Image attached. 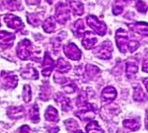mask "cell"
Here are the masks:
<instances>
[{
	"label": "cell",
	"mask_w": 148,
	"mask_h": 133,
	"mask_svg": "<svg viewBox=\"0 0 148 133\" xmlns=\"http://www.w3.org/2000/svg\"><path fill=\"white\" fill-rule=\"evenodd\" d=\"M86 22H87V25L90 26L97 34H99V36H104V35L106 34V30H107L106 25H105L103 22L99 21L96 16H94V15H89V16H87Z\"/></svg>",
	"instance_id": "obj_1"
},
{
	"label": "cell",
	"mask_w": 148,
	"mask_h": 133,
	"mask_svg": "<svg viewBox=\"0 0 148 133\" xmlns=\"http://www.w3.org/2000/svg\"><path fill=\"white\" fill-rule=\"evenodd\" d=\"M16 53L18 57L22 60H26L30 58L32 52H31V42L29 40L25 38L21 40L16 48Z\"/></svg>",
	"instance_id": "obj_2"
},
{
	"label": "cell",
	"mask_w": 148,
	"mask_h": 133,
	"mask_svg": "<svg viewBox=\"0 0 148 133\" xmlns=\"http://www.w3.org/2000/svg\"><path fill=\"white\" fill-rule=\"evenodd\" d=\"M112 53V42L109 40H106L103 43H101L95 51L96 56L103 60L111 59Z\"/></svg>",
	"instance_id": "obj_3"
},
{
	"label": "cell",
	"mask_w": 148,
	"mask_h": 133,
	"mask_svg": "<svg viewBox=\"0 0 148 133\" xmlns=\"http://www.w3.org/2000/svg\"><path fill=\"white\" fill-rule=\"evenodd\" d=\"M115 41L118 49L121 53H126L127 51V46L130 40H128L127 33L124 29H118L115 34Z\"/></svg>",
	"instance_id": "obj_4"
},
{
	"label": "cell",
	"mask_w": 148,
	"mask_h": 133,
	"mask_svg": "<svg viewBox=\"0 0 148 133\" xmlns=\"http://www.w3.org/2000/svg\"><path fill=\"white\" fill-rule=\"evenodd\" d=\"M69 18L71 16H69V8L64 3L57 4L56 9V20L61 25H65L69 20Z\"/></svg>",
	"instance_id": "obj_5"
},
{
	"label": "cell",
	"mask_w": 148,
	"mask_h": 133,
	"mask_svg": "<svg viewBox=\"0 0 148 133\" xmlns=\"http://www.w3.org/2000/svg\"><path fill=\"white\" fill-rule=\"evenodd\" d=\"M64 53L68 58H69V59H71V60H74V61L80 60L82 57L81 50L78 48L76 44L72 43V42L64 46Z\"/></svg>",
	"instance_id": "obj_6"
},
{
	"label": "cell",
	"mask_w": 148,
	"mask_h": 133,
	"mask_svg": "<svg viewBox=\"0 0 148 133\" xmlns=\"http://www.w3.org/2000/svg\"><path fill=\"white\" fill-rule=\"evenodd\" d=\"M1 77H2V84L6 89L14 88L17 85L18 79L17 76L14 75V74L7 73L5 71H3L1 74Z\"/></svg>",
	"instance_id": "obj_7"
},
{
	"label": "cell",
	"mask_w": 148,
	"mask_h": 133,
	"mask_svg": "<svg viewBox=\"0 0 148 133\" xmlns=\"http://www.w3.org/2000/svg\"><path fill=\"white\" fill-rule=\"evenodd\" d=\"M5 22L7 23V25L10 28H12L14 30L21 31L24 28V23H23L22 20L18 16H14V15H6L5 16Z\"/></svg>",
	"instance_id": "obj_8"
},
{
	"label": "cell",
	"mask_w": 148,
	"mask_h": 133,
	"mask_svg": "<svg viewBox=\"0 0 148 133\" xmlns=\"http://www.w3.org/2000/svg\"><path fill=\"white\" fill-rule=\"evenodd\" d=\"M15 40V34L7 32V31H0V46L2 48H9L13 45Z\"/></svg>",
	"instance_id": "obj_9"
},
{
	"label": "cell",
	"mask_w": 148,
	"mask_h": 133,
	"mask_svg": "<svg viewBox=\"0 0 148 133\" xmlns=\"http://www.w3.org/2000/svg\"><path fill=\"white\" fill-rule=\"evenodd\" d=\"M97 42H98V38H96L93 32H91V31H85L84 33V38L82 40V44H83L85 49L90 50L94 48Z\"/></svg>",
	"instance_id": "obj_10"
},
{
	"label": "cell",
	"mask_w": 148,
	"mask_h": 133,
	"mask_svg": "<svg viewBox=\"0 0 148 133\" xmlns=\"http://www.w3.org/2000/svg\"><path fill=\"white\" fill-rule=\"evenodd\" d=\"M42 68H43L42 69V74H43V76L49 77L54 68V61L51 57L49 53H45L44 54V60H43V64H42Z\"/></svg>",
	"instance_id": "obj_11"
},
{
	"label": "cell",
	"mask_w": 148,
	"mask_h": 133,
	"mask_svg": "<svg viewBox=\"0 0 148 133\" xmlns=\"http://www.w3.org/2000/svg\"><path fill=\"white\" fill-rule=\"evenodd\" d=\"M54 99L61 106V109L63 110L64 112H69L71 110V101L69 97H65L63 94L61 93H58L54 96Z\"/></svg>",
	"instance_id": "obj_12"
},
{
	"label": "cell",
	"mask_w": 148,
	"mask_h": 133,
	"mask_svg": "<svg viewBox=\"0 0 148 133\" xmlns=\"http://www.w3.org/2000/svg\"><path fill=\"white\" fill-rule=\"evenodd\" d=\"M116 90L112 86H107L103 89V91L101 92V99L102 101L105 103H111L112 101H114L116 97Z\"/></svg>",
	"instance_id": "obj_13"
},
{
	"label": "cell",
	"mask_w": 148,
	"mask_h": 133,
	"mask_svg": "<svg viewBox=\"0 0 148 133\" xmlns=\"http://www.w3.org/2000/svg\"><path fill=\"white\" fill-rule=\"evenodd\" d=\"M68 2L74 15L80 16L84 13V5L81 1H79V0H68Z\"/></svg>",
	"instance_id": "obj_14"
},
{
	"label": "cell",
	"mask_w": 148,
	"mask_h": 133,
	"mask_svg": "<svg viewBox=\"0 0 148 133\" xmlns=\"http://www.w3.org/2000/svg\"><path fill=\"white\" fill-rule=\"evenodd\" d=\"M45 119L49 121V122H54L56 123L59 121V115H58V112L56 108H53V106H48V108L46 109L45 113H44Z\"/></svg>",
	"instance_id": "obj_15"
},
{
	"label": "cell",
	"mask_w": 148,
	"mask_h": 133,
	"mask_svg": "<svg viewBox=\"0 0 148 133\" xmlns=\"http://www.w3.org/2000/svg\"><path fill=\"white\" fill-rule=\"evenodd\" d=\"M24 108L21 106H12L8 109V115L11 119H20L24 115Z\"/></svg>",
	"instance_id": "obj_16"
},
{
	"label": "cell",
	"mask_w": 148,
	"mask_h": 133,
	"mask_svg": "<svg viewBox=\"0 0 148 133\" xmlns=\"http://www.w3.org/2000/svg\"><path fill=\"white\" fill-rule=\"evenodd\" d=\"M130 26L138 34L148 37V23H136L133 25Z\"/></svg>",
	"instance_id": "obj_17"
},
{
	"label": "cell",
	"mask_w": 148,
	"mask_h": 133,
	"mask_svg": "<svg viewBox=\"0 0 148 133\" xmlns=\"http://www.w3.org/2000/svg\"><path fill=\"white\" fill-rule=\"evenodd\" d=\"M56 69L58 72L60 73H67L69 72V70L71 69V66L69 62L65 61L62 57L58 58V60L56 62Z\"/></svg>",
	"instance_id": "obj_18"
},
{
	"label": "cell",
	"mask_w": 148,
	"mask_h": 133,
	"mask_svg": "<svg viewBox=\"0 0 148 133\" xmlns=\"http://www.w3.org/2000/svg\"><path fill=\"white\" fill-rule=\"evenodd\" d=\"M21 75L25 79H31V80H37L38 79V72L36 69L34 68H27L22 70Z\"/></svg>",
	"instance_id": "obj_19"
},
{
	"label": "cell",
	"mask_w": 148,
	"mask_h": 133,
	"mask_svg": "<svg viewBox=\"0 0 148 133\" xmlns=\"http://www.w3.org/2000/svg\"><path fill=\"white\" fill-rule=\"evenodd\" d=\"M72 32L77 38H80L84 33V25L83 20H77L72 25Z\"/></svg>",
	"instance_id": "obj_20"
},
{
	"label": "cell",
	"mask_w": 148,
	"mask_h": 133,
	"mask_svg": "<svg viewBox=\"0 0 148 133\" xmlns=\"http://www.w3.org/2000/svg\"><path fill=\"white\" fill-rule=\"evenodd\" d=\"M138 64L135 61H127L126 63V75L130 78L138 72Z\"/></svg>",
	"instance_id": "obj_21"
},
{
	"label": "cell",
	"mask_w": 148,
	"mask_h": 133,
	"mask_svg": "<svg viewBox=\"0 0 148 133\" xmlns=\"http://www.w3.org/2000/svg\"><path fill=\"white\" fill-rule=\"evenodd\" d=\"M123 126L131 131H136L141 127V124L137 119H127L123 122Z\"/></svg>",
	"instance_id": "obj_22"
},
{
	"label": "cell",
	"mask_w": 148,
	"mask_h": 133,
	"mask_svg": "<svg viewBox=\"0 0 148 133\" xmlns=\"http://www.w3.org/2000/svg\"><path fill=\"white\" fill-rule=\"evenodd\" d=\"M133 99L136 101H139V102H142V101H145L147 99L146 94L145 93V91H143V89L140 85H136L134 87Z\"/></svg>",
	"instance_id": "obj_23"
},
{
	"label": "cell",
	"mask_w": 148,
	"mask_h": 133,
	"mask_svg": "<svg viewBox=\"0 0 148 133\" xmlns=\"http://www.w3.org/2000/svg\"><path fill=\"white\" fill-rule=\"evenodd\" d=\"M85 130L87 133H104L103 130L99 127L97 121H90L85 127Z\"/></svg>",
	"instance_id": "obj_24"
},
{
	"label": "cell",
	"mask_w": 148,
	"mask_h": 133,
	"mask_svg": "<svg viewBox=\"0 0 148 133\" xmlns=\"http://www.w3.org/2000/svg\"><path fill=\"white\" fill-rule=\"evenodd\" d=\"M99 72V69L98 66H95L93 65H86V66H85L84 76L87 79H93L94 76H96Z\"/></svg>",
	"instance_id": "obj_25"
},
{
	"label": "cell",
	"mask_w": 148,
	"mask_h": 133,
	"mask_svg": "<svg viewBox=\"0 0 148 133\" xmlns=\"http://www.w3.org/2000/svg\"><path fill=\"white\" fill-rule=\"evenodd\" d=\"M43 29L45 30V32L47 33H52L56 29V23L52 16L48 17L43 23Z\"/></svg>",
	"instance_id": "obj_26"
},
{
	"label": "cell",
	"mask_w": 148,
	"mask_h": 133,
	"mask_svg": "<svg viewBox=\"0 0 148 133\" xmlns=\"http://www.w3.org/2000/svg\"><path fill=\"white\" fill-rule=\"evenodd\" d=\"M63 84V85H62V88H63V90L65 92L69 93V94H71V93L75 92L77 90L76 84L74 83V82H72V81H69L68 79L64 84Z\"/></svg>",
	"instance_id": "obj_27"
},
{
	"label": "cell",
	"mask_w": 148,
	"mask_h": 133,
	"mask_svg": "<svg viewBox=\"0 0 148 133\" xmlns=\"http://www.w3.org/2000/svg\"><path fill=\"white\" fill-rule=\"evenodd\" d=\"M29 117L32 122L38 123L40 121V114H38V107L37 104H34L29 111Z\"/></svg>",
	"instance_id": "obj_28"
},
{
	"label": "cell",
	"mask_w": 148,
	"mask_h": 133,
	"mask_svg": "<svg viewBox=\"0 0 148 133\" xmlns=\"http://www.w3.org/2000/svg\"><path fill=\"white\" fill-rule=\"evenodd\" d=\"M65 125L69 132H76L79 130V125L74 119H69L65 121Z\"/></svg>",
	"instance_id": "obj_29"
},
{
	"label": "cell",
	"mask_w": 148,
	"mask_h": 133,
	"mask_svg": "<svg viewBox=\"0 0 148 133\" xmlns=\"http://www.w3.org/2000/svg\"><path fill=\"white\" fill-rule=\"evenodd\" d=\"M27 21H28V23H30V25H32L34 26H38L40 23V14H38V13L28 14V16H27Z\"/></svg>",
	"instance_id": "obj_30"
},
{
	"label": "cell",
	"mask_w": 148,
	"mask_h": 133,
	"mask_svg": "<svg viewBox=\"0 0 148 133\" xmlns=\"http://www.w3.org/2000/svg\"><path fill=\"white\" fill-rule=\"evenodd\" d=\"M23 99H24L25 102L28 103L31 100V88L29 85L25 84L23 90Z\"/></svg>",
	"instance_id": "obj_31"
},
{
	"label": "cell",
	"mask_w": 148,
	"mask_h": 133,
	"mask_svg": "<svg viewBox=\"0 0 148 133\" xmlns=\"http://www.w3.org/2000/svg\"><path fill=\"white\" fill-rule=\"evenodd\" d=\"M136 8H137L139 12H141V13H145L147 11V6L143 0H139L137 4H136Z\"/></svg>",
	"instance_id": "obj_32"
},
{
	"label": "cell",
	"mask_w": 148,
	"mask_h": 133,
	"mask_svg": "<svg viewBox=\"0 0 148 133\" xmlns=\"http://www.w3.org/2000/svg\"><path fill=\"white\" fill-rule=\"evenodd\" d=\"M139 42L136 41V40H131L130 41V43H128V46H127V50L130 51V53H133L135 52L136 50H137L139 48Z\"/></svg>",
	"instance_id": "obj_33"
},
{
	"label": "cell",
	"mask_w": 148,
	"mask_h": 133,
	"mask_svg": "<svg viewBox=\"0 0 148 133\" xmlns=\"http://www.w3.org/2000/svg\"><path fill=\"white\" fill-rule=\"evenodd\" d=\"M20 133H30V128L28 126H23L20 128Z\"/></svg>",
	"instance_id": "obj_34"
},
{
	"label": "cell",
	"mask_w": 148,
	"mask_h": 133,
	"mask_svg": "<svg viewBox=\"0 0 148 133\" xmlns=\"http://www.w3.org/2000/svg\"><path fill=\"white\" fill-rule=\"evenodd\" d=\"M143 70L145 72H148V57L146 59L143 61Z\"/></svg>",
	"instance_id": "obj_35"
},
{
	"label": "cell",
	"mask_w": 148,
	"mask_h": 133,
	"mask_svg": "<svg viewBox=\"0 0 148 133\" xmlns=\"http://www.w3.org/2000/svg\"><path fill=\"white\" fill-rule=\"evenodd\" d=\"M40 0H26V3L28 5H38Z\"/></svg>",
	"instance_id": "obj_36"
},
{
	"label": "cell",
	"mask_w": 148,
	"mask_h": 133,
	"mask_svg": "<svg viewBox=\"0 0 148 133\" xmlns=\"http://www.w3.org/2000/svg\"><path fill=\"white\" fill-rule=\"evenodd\" d=\"M48 131H49L50 133H57L58 131H59V128H57V127H56V128L50 127V128H48Z\"/></svg>",
	"instance_id": "obj_37"
},
{
	"label": "cell",
	"mask_w": 148,
	"mask_h": 133,
	"mask_svg": "<svg viewBox=\"0 0 148 133\" xmlns=\"http://www.w3.org/2000/svg\"><path fill=\"white\" fill-rule=\"evenodd\" d=\"M145 128L148 130V111L146 112V115H145Z\"/></svg>",
	"instance_id": "obj_38"
},
{
	"label": "cell",
	"mask_w": 148,
	"mask_h": 133,
	"mask_svg": "<svg viewBox=\"0 0 148 133\" xmlns=\"http://www.w3.org/2000/svg\"><path fill=\"white\" fill-rule=\"evenodd\" d=\"M145 82V88H146V90L148 91V78H146V79L143 81Z\"/></svg>",
	"instance_id": "obj_39"
},
{
	"label": "cell",
	"mask_w": 148,
	"mask_h": 133,
	"mask_svg": "<svg viewBox=\"0 0 148 133\" xmlns=\"http://www.w3.org/2000/svg\"><path fill=\"white\" fill-rule=\"evenodd\" d=\"M53 1H54V0H47V2H48L49 4H52Z\"/></svg>",
	"instance_id": "obj_40"
},
{
	"label": "cell",
	"mask_w": 148,
	"mask_h": 133,
	"mask_svg": "<svg viewBox=\"0 0 148 133\" xmlns=\"http://www.w3.org/2000/svg\"><path fill=\"white\" fill-rule=\"evenodd\" d=\"M75 133H83V132H82L81 130H78V131H76Z\"/></svg>",
	"instance_id": "obj_41"
},
{
	"label": "cell",
	"mask_w": 148,
	"mask_h": 133,
	"mask_svg": "<svg viewBox=\"0 0 148 133\" xmlns=\"http://www.w3.org/2000/svg\"><path fill=\"white\" fill-rule=\"evenodd\" d=\"M0 25H1V23H0Z\"/></svg>",
	"instance_id": "obj_42"
}]
</instances>
